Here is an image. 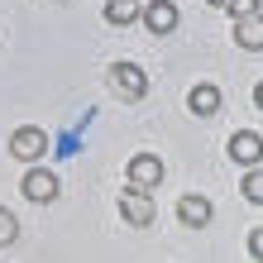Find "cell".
I'll list each match as a JSON object with an SVG mask.
<instances>
[{"instance_id": "obj_1", "label": "cell", "mask_w": 263, "mask_h": 263, "mask_svg": "<svg viewBox=\"0 0 263 263\" xmlns=\"http://www.w3.org/2000/svg\"><path fill=\"white\" fill-rule=\"evenodd\" d=\"M110 86H115L125 101H139V96L148 91V77L139 72L134 63H115V67H110Z\"/></svg>"}, {"instance_id": "obj_2", "label": "cell", "mask_w": 263, "mask_h": 263, "mask_svg": "<svg viewBox=\"0 0 263 263\" xmlns=\"http://www.w3.org/2000/svg\"><path fill=\"white\" fill-rule=\"evenodd\" d=\"M158 182H163V163L153 158V153H139V158H129V187L153 192Z\"/></svg>"}, {"instance_id": "obj_3", "label": "cell", "mask_w": 263, "mask_h": 263, "mask_svg": "<svg viewBox=\"0 0 263 263\" xmlns=\"http://www.w3.org/2000/svg\"><path fill=\"white\" fill-rule=\"evenodd\" d=\"M120 215H125L129 225H153V196L139 192V187H129L125 196H120Z\"/></svg>"}, {"instance_id": "obj_4", "label": "cell", "mask_w": 263, "mask_h": 263, "mask_svg": "<svg viewBox=\"0 0 263 263\" xmlns=\"http://www.w3.org/2000/svg\"><path fill=\"white\" fill-rule=\"evenodd\" d=\"M43 148H48L43 129H14V134H10V153H14V158H24V163H39Z\"/></svg>"}, {"instance_id": "obj_5", "label": "cell", "mask_w": 263, "mask_h": 263, "mask_svg": "<svg viewBox=\"0 0 263 263\" xmlns=\"http://www.w3.org/2000/svg\"><path fill=\"white\" fill-rule=\"evenodd\" d=\"M177 220L187 225V230H206L211 225V201L206 196H182L177 201Z\"/></svg>"}, {"instance_id": "obj_6", "label": "cell", "mask_w": 263, "mask_h": 263, "mask_svg": "<svg viewBox=\"0 0 263 263\" xmlns=\"http://www.w3.org/2000/svg\"><path fill=\"white\" fill-rule=\"evenodd\" d=\"M230 158L244 163V167H254V163L263 158V139H258V134H249V129H239L235 139H230Z\"/></svg>"}, {"instance_id": "obj_7", "label": "cell", "mask_w": 263, "mask_h": 263, "mask_svg": "<svg viewBox=\"0 0 263 263\" xmlns=\"http://www.w3.org/2000/svg\"><path fill=\"white\" fill-rule=\"evenodd\" d=\"M144 24L158 29V34H167V29L177 24V5H173V0H148V5H144Z\"/></svg>"}, {"instance_id": "obj_8", "label": "cell", "mask_w": 263, "mask_h": 263, "mask_svg": "<svg viewBox=\"0 0 263 263\" xmlns=\"http://www.w3.org/2000/svg\"><path fill=\"white\" fill-rule=\"evenodd\" d=\"M24 196L29 201H53L58 196V177L53 173H29L24 177Z\"/></svg>"}, {"instance_id": "obj_9", "label": "cell", "mask_w": 263, "mask_h": 263, "mask_svg": "<svg viewBox=\"0 0 263 263\" xmlns=\"http://www.w3.org/2000/svg\"><path fill=\"white\" fill-rule=\"evenodd\" d=\"M235 39H239V48H263V14L235 20Z\"/></svg>"}, {"instance_id": "obj_10", "label": "cell", "mask_w": 263, "mask_h": 263, "mask_svg": "<svg viewBox=\"0 0 263 263\" xmlns=\"http://www.w3.org/2000/svg\"><path fill=\"white\" fill-rule=\"evenodd\" d=\"M187 105H192V115H215V110H220V91H215L211 82H201Z\"/></svg>"}, {"instance_id": "obj_11", "label": "cell", "mask_w": 263, "mask_h": 263, "mask_svg": "<svg viewBox=\"0 0 263 263\" xmlns=\"http://www.w3.org/2000/svg\"><path fill=\"white\" fill-rule=\"evenodd\" d=\"M139 14H144L139 0H110V5H105V20L110 24H129V20H139Z\"/></svg>"}, {"instance_id": "obj_12", "label": "cell", "mask_w": 263, "mask_h": 263, "mask_svg": "<svg viewBox=\"0 0 263 263\" xmlns=\"http://www.w3.org/2000/svg\"><path fill=\"white\" fill-rule=\"evenodd\" d=\"M244 196L263 206V173H249V177H244Z\"/></svg>"}, {"instance_id": "obj_13", "label": "cell", "mask_w": 263, "mask_h": 263, "mask_svg": "<svg viewBox=\"0 0 263 263\" xmlns=\"http://www.w3.org/2000/svg\"><path fill=\"white\" fill-rule=\"evenodd\" d=\"M230 14L235 20H249V14H258V0H230Z\"/></svg>"}, {"instance_id": "obj_14", "label": "cell", "mask_w": 263, "mask_h": 263, "mask_svg": "<svg viewBox=\"0 0 263 263\" xmlns=\"http://www.w3.org/2000/svg\"><path fill=\"white\" fill-rule=\"evenodd\" d=\"M14 230H20V225H14V215L0 206V244H10V239H14Z\"/></svg>"}, {"instance_id": "obj_15", "label": "cell", "mask_w": 263, "mask_h": 263, "mask_svg": "<svg viewBox=\"0 0 263 263\" xmlns=\"http://www.w3.org/2000/svg\"><path fill=\"white\" fill-rule=\"evenodd\" d=\"M249 254L263 263V230H254V235H249Z\"/></svg>"}, {"instance_id": "obj_16", "label": "cell", "mask_w": 263, "mask_h": 263, "mask_svg": "<svg viewBox=\"0 0 263 263\" xmlns=\"http://www.w3.org/2000/svg\"><path fill=\"white\" fill-rule=\"evenodd\" d=\"M254 101H258V105H263V82H258V91H254Z\"/></svg>"}, {"instance_id": "obj_17", "label": "cell", "mask_w": 263, "mask_h": 263, "mask_svg": "<svg viewBox=\"0 0 263 263\" xmlns=\"http://www.w3.org/2000/svg\"><path fill=\"white\" fill-rule=\"evenodd\" d=\"M211 5H230V0H211Z\"/></svg>"}]
</instances>
